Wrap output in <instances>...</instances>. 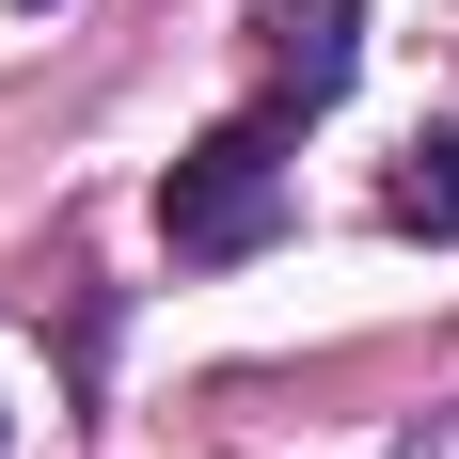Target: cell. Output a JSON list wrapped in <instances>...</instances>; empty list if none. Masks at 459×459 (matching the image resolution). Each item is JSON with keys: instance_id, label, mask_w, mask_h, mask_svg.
I'll return each instance as SVG.
<instances>
[{"instance_id": "obj_3", "label": "cell", "mask_w": 459, "mask_h": 459, "mask_svg": "<svg viewBox=\"0 0 459 459\" xmlns=\"http://www.w3.org/2000/svg\"><path fill=\"white\" fill-rule=\"evenodd\" d=\"M380 222H396V238H459V127H412V143H396Z\"/></svg>"}, {"instance_id": "obj_1", "label": "cell", "mask_w": 459, "mask_h": 459, "mask_svg": "<svg viewBox=\"0 0 459 459\" xmlns=\"http://www.w3.org/2000/svg\"><path fill=\"white\" fill-rule=\"evenodd\" d=\"M159 238H175V270H238V254H270L285 238V111H238L206 127L159 175Z\"/></svg>"}, {"instance_id": "obj_2", "label": "cell", "mask_w": 459, "mask_h": 459, "mask_svg": "<svg viewBox=\"0 0 459 459\" xmlns=\"http://www.w3.org/2000/svg\"><path fill=\"white\" fill-rule=\"evenodd\" d=\"M254 64H270V111H333L365 64V0H254Z\"/></svg>"}, {"instance_id": "obj_5", "label": "cell", "mask_w": 459, "mask_h": 459, "mask_svg": "<svg viewBox=\"0 0 459 459\" xmlns=\"http://www.w3.org/2000/svg\"><path fill=\"white\" fill-rule=\"evenodd\" d=\"M16 16H48V0H16Z\"/></svg>"}, {"instance_id": "obj_6", "label": "cell", "mask_w": 459, "mask_h": 459, "mask_svg": "<svg viewBox=\"0 0 459 459\" xmlns=\"http://www.w3.org/2000/svg\"><path fill=\"white\" fill-rule=\"evenodd\" d=\"M0 459H16V428H0Z\"/></svg>"}, {"instance_id": "obj_4", "label": "cell", "mask_w": 459, "mask_h": 459, "mask_svg": "<svg viewBox=\"0 0 459 459\" xmlns=\"http://www.w3.org/2000/svg\"><path fill=\"white\" fill-rule=\"evenodd\" d=\"M396 459H459V412H428V428H412V444H396Z\"/></svg>"}]
</instances>
